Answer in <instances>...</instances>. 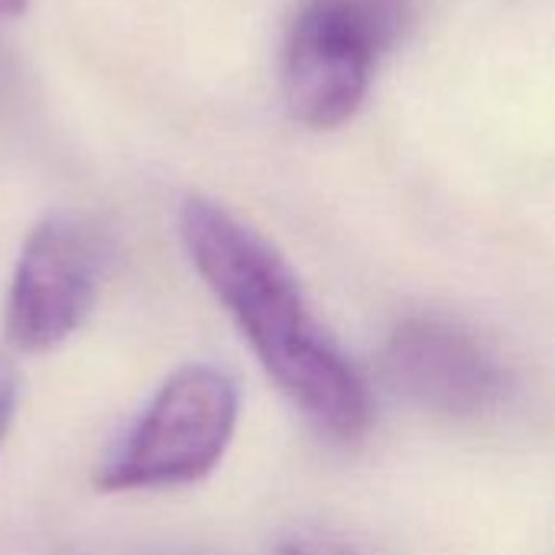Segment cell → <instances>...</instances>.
Masks as SVG:
<instances>
[{"label":"cell","mask_w":555,"mask_h":555,"mask_svg":"<svg viewBox=\"0 0 555 555\" xmlns=\"http://www.w3.org/2000/svg\"><path fill=\"white\" fill-rule=\"evenodd\" d=\"M179 234L198 276L289 403L335 439L358 436L367 426V387L312 315L276 247L205 195L182 202Z\"/></svg>","instance_id":"cell-1"},{"label":"cell","mask_w":555,"mask_h":555,"mask_svg":"<svg viewBox=\"0 0 555 555\" xmlns=\"http://www.w3.org/2000/svg\"><path fill=\"white\" fill-rule=\"evenodd\" d=\"M237 384L211 367L176 371L94 475L98 491H163L208 478L237 426Z\"/></svg>","instance_id":"cell-2"},{"label":"cell","mask_w":555,"mask_h":555,"mask_svg":"<svg viewBox=\"0 0 555 555\" xmlns=\"http://www.w3.org/2000/svg\"><path fill=\"white\" fill-rule=\"evenodd\" d=\"M403 20L406 0H306L283 52L289 114L315 130L348 124Z\"/></svg>","instance_id":"cell-3"},{"label":"cell","mask_w":555,"mask_h":555,"mask_svg":"<svg viewBox=\"0 0 555 555\" xmlns=\"http://www.w3.org/2000/svg\"><path fill=\"white\" fill-rule=\"evenodd\" d=\"M101 257L91 231L72 215L42 218L23 241L7 296V338L39 354L65 345L94 312Z\"/></svg>","instance_id":"cell-4"},{"label":"cell","mask_w":555,"mask_h":555,"mask_svg":"<svg viewBox=\"0 0 555 555\" xmlns=\"http://www.w3.org/2000/svg\"><path fill=\"white\" fill-rule=\"evenodd\" d=\"M384 367L397 393L446 420L481 416L507 393L494 354L465 328L436 319L403 322L387 341Z\"/></svg>","instance_id":"cell-5"},{"label":"cell","mask_w":555,"mask_h":555,"mask_svg":"<svg viewBox=\"0 0 555 555\" xmlns=\"http://www.w3.org/2000/svg\"><path fill=\"white\" fill-rule=\"evenodd\" d=\"M16 397H20L16 371H13L10 361L0 358V446H3V439H7V433H10L13 416H16V403H20Z\"/></svg>","instance_id":"cell-6"},{"label":"cell","mask_w":555,"mask_h":555,"mask_svg":"<svg viewBox=\"0 0 555 555\" xmlns=\"http://www.w3.org/2000/svg\"><path fill=\"white\" fill-rule=\"evenodd\" d=\"M280 555H358V553H351L348 546L332 543V540H296V543L283 546V553Z\"/></svg>","instance_id":"cell-7"},{"label":"cell","mask_w":555,"mask_h":555,"mask_svg":"<svg viewBox=\"0 0 555 555\" xmlns=\"http://www.w3.org/2000/svg\"><path fill=\"white\" fill-rule=\"evenodd\" d=\"M29 0H0V16H20Z\"/></svg>","instance_id":"cell-8"}]
</instances>
